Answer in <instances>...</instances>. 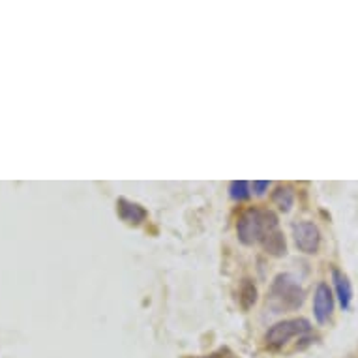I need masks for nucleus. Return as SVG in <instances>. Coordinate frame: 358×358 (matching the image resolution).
<instances>
[{
    "instance_id": "obj_1",
    "label": "nucleus",
    "mask_w": 358,
    "mask_h": 358,
    "mask_svg": "<svg viewBox=\"0 0 358 358\" xmlns=\"http://www.w3.org/2000/svg\"><path fill=\"white\" fill-rule=\"evenodd\" d=\"M278 227V217L274 212L263 210V208H248L242 212L236 222V233L242 244L252 246L255 242H263L272 231Z\"/></svg>"
},
{
    "instance_id": "obj_2",
    "label": "nucleus",
    "mask_w": 358,
    "mask_h": 358,
    "mask_svg": "<svg viewBox=\"0 0 358 358\" xmlns=\"http://www.w3.org/2000/svg\"><path fill=\"white\" fill-rule=\"evenodd\" d=\"M304 302V289L291 274L276 276L271 289V304L278 311L299 310Z\"/></svg>"
},
{
    "instance_id": "obj_3",
    "label": "nucleus",
    "mask_w": 358,
    "mask_h": 358,
    "mask_svg": "<svg viewBox=\"0 0 358 358\" xmlns=\"http://www.w3.org/2000/svg\"><path fill=\"white\" fill-rule=\"evenodd\" d=\"M311 330V324L308 319H289V321H282V323H276L272 327L264 340L271 347H283L291 338L294 336L308 334Z\"/></svg>"
},
{
    "instance_id": "obj_4",
    "label": "nucleus",
    "mask_w": 358,
    "mask_h": 358,
    "mask_svg": "<svg viewBox=\"0 0 358 358\" xmlns=\"http://www.w3.org/2000/svg\"><path fill=\"white\" fill-rule=\"evenodd\" d=\"M294 244L300 252L304 253H317L319 244H321V233L317 225L311 222H299L293 225Z\"/></svg>"
},
{
    "instance_id": "obj_5",
    "label": "nucleus",
    "mask_w": 358,
    "mask_h": 358,
    "mask_svg": "<svg viewBox=\"0 0 358 358\" xmlns=\"http://www.w3.org/2000/svg\"><path fill=\"white\" fill-rule=\"evenodd\" d=\"M334 311V296L327 283H319L313 299V315L319 324H324Z\"/></svg>"
},
{
    "instance_id": "obj_6",
    "label": "nucleus",
    "mask_w": 358,
    "mask_h": 358,
    "mask_svg": "<svg viewBox=\"0 0 358 358\" xmlns=\"http://www.w3.org/2000/svg\"><path fill=\"white\" fill-rule=\"evenodd\" d=\"M117 212L120 220H124L129 225H141L147 220V210L137 203H131L128 199H118L117 201Z\"/></svg>"
},
{
    "instance_id": "obj_7",
    "label": "nucleus",
    "mask_w": 358,
    "mask_h": 358,
    "mask_svg": "<svg viewBox=\"0 0 358 358\" xmlns=\"http://www.w3.org/2000/svg\"><path fill=\"white\" fill-rule=\"evenodd\" d=\"M332 282H334L336 287V294H338V300H340V304L343 310H349V306H351V299H352V287L351 282H349V278L340 272L338 268L332 271Z\"/></svg>"
},
{
    "instance_id": "obj_8",
    "label": "nucleus",
    "mask_w": 358,
    "mask_h": 358,
    "mask_svg": "<svg viewBox=\"0 0 358 358\" xmlns=\"http://www.w3.org/2000/svg\"><path fill=\"white\" fill-rule=\"evenodd\" d=\"M261 244H263L264 252L271 253L274 257H283L287 253V242H285V236H283L280 229L272 231L271 235L266 236Z\"/></svg>"
},
{
    "instance_id": "obj_9",
    "label": "nucleus",
    "mask_w": 358,
    "mask_h": 358,
    "mask_svg": "<svg viewBox=\"0 0 358 358\" xmlns=\"http://www.w3.org/2000/svg\"><path fill=\"white\" fill-rule=\"evenodd\" d=\"M272 201H274V205L283 212L291 210V206L294 205V194L293 189L289 188V186H280V188L274 192L272 195Z\"/></svg>"
},
{
    "instance_id": "obj_10",
    "label": "nucleus",
    "mask_w": 358,
    "mask_h": 358,
    "mask_svg": "<svg viewBox=\"0 0 358 358\" xmlns=\"http://www.w3.org/2000/svg\"><path fill=\"white\" fill-rule=\"evenodd\" d=\"M255 300H257V289H255V285H253L250 280H246V282L242 283V287H241L242 308H244V310L252 308V306L255 304Z\"/></svg>"
},
{
    "instance_id": "obj_11",
    "label": "nucleus",
    "mask_w": 358,
    "mask_h": 358,
    "mask_svg": "<svg viewBox=\"0 0 358 358\" xmlns=\"http://www.w3.org/2000/svg\"><path fill=\"white\" fill-rule=\"evenodd\" d=\"M229 192L235 201H244L250 197V184L246 180H235V182H231Z\"/></svg>"
},
{
    "instance_id": "obj_12",
    "label": "nucleus",
    "mask_w": 358,
    "mask_h": 358,
    "mask_svg": "<svg viewBox=\"0 0 358 358\" xmlns=\"http://www.w3.org/2000/svg\"><path fill=\"white\" fill-rule=\"evenodd\" d=\"M268 186H271L268 180H255V182H253V192L257 195H263L264 192L268 189Z\"/></svg>"
},
{
    "instance_id": "obj_13",
    "label": "nucleus",
    "mask_w": 358,
    "mask_h": 358,
    "mask_svg": "<svg viewBox=\"0 0 358 358\" xmlns=\"http://www.w3.org/2000/svg\"><path fill=\"white\" fill-rule=\"evenodd\" d=\"M208 358H235V355L229 349H220V351L208 355Z\"/></svg>"
}]
</instances>
